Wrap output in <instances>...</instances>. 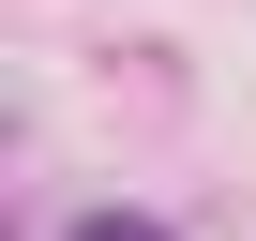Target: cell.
I'll use <instances>...</instances> for the list:
<instances>
[{
    "label": "cell",
    "instance_id": "obj_1",
    "mask_svg": "<svg viewBox=\"0 0 256 241\" xmlns=\"http://www.w3.org/2000/svg\"><path fill=\"white\" fill-rule=\"evenodd\" d=\"M76 241H166V226H151V211H90Z\"/></svg>",
    "mask_w": 256,
    "mask_h": 241
}]
</instances>
